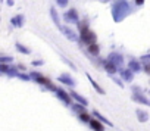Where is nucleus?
Listing matches in <instances>:
<instances>
[{
	"mask_svg": "<svg viewBox=\"0 0 150 131\" xmlns=\"http://www.w3.org/2000/svg\"><path fill=\"white\" fill-rule=\"evenodd\" d=\"M57 96H60L66 103H71V100H69V97H68V94L66 93H63V90H57Z\"/></svg>",
	"mask_w": 150,
	"mask_h": 131,
	"instance_id": "nucleus-3",
	"label": "nucleus"
},
{
	"mask_svg": "<svg viewBox=\"0 0 150 131\" xmlns=\"http://www.w3.org/2000/svg\"><path fill=\"white\" fill-rule=\"evenodd\" d=\"M106 69H108L109 72H112V74L116 71V68H115V65H113V63H106Z\"/></svg>",
	"mask_w": 150,
	"mask_h": 131,
	"instance_id": "nucleus-5",
	"label": "nucleus"
},
{
	"mask_svg": "<svg viewBox=\"0 0 150 131\" xmlns=\"http://www.w3.org/2000/svg\"><path fill=\"white\" fill-rule=\"evenodd\" d=\"M137 113H138V119H140V121H146V119H147V113H144V112H141V110H138Z\"/></svg>",
	"mask_w": 150,
	"mask_h": 131,
	"instance_id": "nucleus-8",
	"label": "nucleus"
},
{
	"mask_svg": "<svg viewBox=\"0 0 150 131\" xmlns=\"http://www.w3.org/2000/svg\"><path fill=\"white\" fill-rule=\"evenodd\" d=\"M131 67H132V69H135V71H138V69H140V68H138V63H137V62H132V63H131Z\"/></svg>",
	"mask_w": 150,
	"mask_h": 131,
	"instance_id": "nucleus-11",
	"label": "nucleus"
},
{
	"mask_svg": "<svg viewBox=\"0 0 150 131\" xmlns=\"http://www.w3.org/2000/svg\"><path fill=\"white\" fill-rule=\"evenodd\" d=\"M56 2H57L60 6H66V0H56Z\"/></svg>",
	"mask_w": 150,
	"mask_h": 131,
	"instance_id": "nucleus-12",
	"label": "nucleus"
},
{
	"mask_svg": "<svg viewBox=\"0 0 150 131\" xmlns=\"http://www.w3.org/2000/svg\"><path fill=\"white\" fill-rule=\"evenodd\" d=\"M50 12H52V16H53L54 22H56V24H59V19H57V16H56V11H54V8H52V11H50Z\"/></svg>",
	"mask_w": 150,
	"mask_h": 131,
	"instance_id": "nucleus-9",
	"label": "nucleus"
},
{
	"mask_svg": "<svg viewBox=\"0 0 150 131\" xmlns=\"http://www.w3.org/2000/svg\"><path fill=\"white\" fill-rule=\"evenodd\" d=\"M134 99L138 100V102H141L143 105H150V103L147 102V99H144V97H141V96H134Z\"/></svg>",
	"mask_w": 150,
	"mask_h": 131,
	"instance_id": "nucleus-6",
	"label": "nucleus"
},
{
	"mask_svg": "<svg viewBox=\"0 0 150 131\" xmlns=\"http://www.w3.org/2000/svg\"><path fill=\"white\" fill-rule=\"evenodd\" d=\"M90 52H91L93 55H97V53H99V46H97L96 43L90 44Z\"/></svg>",
	"mask_w": 150,
	"mask_h": 131,
	"instance_id": "nucleus-4",
	"label": "nucleus"
},
{
	"mask_svg": "<svg viewBox=\"0 0 150 131\" xmlns=\"http://www.w3.org/2000/svg\"><path fill=\"white\" fill-rule=\"evenodd\" d=\"M88 78H90V81H91V84H93V86H94V87H96V89L99 90V93H103V90H102V87H100V86H99V84H97V83H96L94 80H91V77H90V75H88Z\"/></svg>",
	"mask_w": 150,
	"mask_h": 131,
	"instance_id": "nucleus-7",
	"label": "nucleus"
},
{
	"mask_svg": "<svg viewBox=\"0 0 150 131\" xmlns=\"http://www.w3.org/2000/svg\"><path fill=\"white\" fill-rule=\"evenodd\" d=\"M144 71H146V72H147V74L150 75V63H149V65H146V67H144Z\"/></svg>",
	"mask_w": 150,
	"mask_h": 131,
	"instance_id": "nucleus-13",
	"label": "nucleus"
},
{
	"mask_svg": "<svg viewBox=\"0 0 150 131\" xmlns=\"http://www.w3.org/2000/svg\"><path fill=\"white\" fill-rule=\"evenodd\" d=\"M81 38H83V41L87 43L88 46L93 44V43H96V35H94V33H91L87 27H83V25H81Z\"/></svg>",
	"mask_w": 150,
	"mask_h": 131,
	"instance_id": "nucleus-1",
	"label": "nucleus"
},
{
	"mask_svg": "<svg viewBox=\"0 0 150 131\" xmlns=\"http://www.w3.org/2000/svg\"><path fill=\"white\" fill-rule=\"evenodd\" d=\"M80 119H83V121H88V115H87L86 112H81V113H80Z\"/></svg>",
	"mask_w": 150,
	"mask_h": 131,
	"instance_id": "nucleus-10",
	"label": "nucleus"
},
{
	"mask_svg": "<svg viewBox=\"0 0 150 131\" xmlns=\"http://www.w3.org/2000/svg\"><path fill=\"white\" fill-rule=\"evenodd\" d=\"M90 124H91V128L94 130V131H103L105 128H103V125L99 122V121H96V119H91L90 121Z\"/></svg>",
	"mask_w": 150,
	"mask_h": 131,
	"instance_id": "nucleus-2",
	"label": "nucleus"
}]
</instances>
